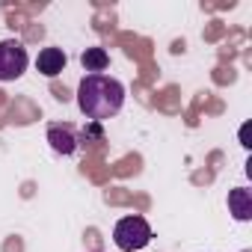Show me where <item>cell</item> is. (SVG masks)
Returning a JSON list of instances; mask_svg holds the SVG:
<instances>
[{"instance_id": "1", "label": "cell", "mask_w": 252, "mask_h": 252, "mask_svg": "<svg viewBox=\"0 0 252 252\" xmlns=\"http://www.w3.org/2000/svg\"><path fill=\"white\" fill-rule=\"evenodd\" d=\"M125 104V86L122 80L110 77V74H83L80 86H77V107L86 119L92 122H104L113 119Z\"/></svg>"}, {"instance_id": "2", "label": "cell", "mask_w": 252, "mask_h": 252, "mask_svg": "<svg viewBox=\"0 0 252 252\" xmlns=\"http://www.w3.org/2000/svg\"><path fill=\"white\" fill-rule=\"evenodd\" d=\"M152 240V225L146 217L134 214V217H122L113 228V243L122 249V252H137L143 246H149Z\"/></svg>"}, {"instance_id": "3", "label": "cell", "mask_w": 252, "mask_h": 252, "mask_svg": "<svg viewBox=\"0 0 252 252\" xmlns=\"http://www.w3.org/2000/svg\"><path fill=\"white\" fill-rule=\"evenodd\" d=\"M27 63H30L27 48L18 39H3L0 42V83L18 80L27 71Z\"/></svg>"}, {"instance_id": "4", "label": "cell", "mask_w": 252, "mask_h": 252, "mask_svg": "<svg viewBox=\"0 0 252 252\" xmlns=\"http://www.w3.org/2000/svg\"><path fill=\"white\" fill-rule=\"evenodd\" d=\"M48 143H51V149H54L57 155H63V158L74 155V149L80 146L74 125H68V122H63V125H48Z\"/></svg>"}, {"instance_id": "5", "label": "cell", "mask_w": 252, "mask_h": 252, "mask_svg": "<svg viewBox=\"0 0 252 252\" xmlns=\"http://www.w3.org/2000/svg\"><path fill=\"white\" fill-rule=\"evenodd\" d=\"M65 63H68V57H65L63 48H45V51H39V57H36V68H39V74H45V77H57V74L65 68Z\"/></svg>"}, {"instance_id": "6", "label": "cell", "mask_w": 252, "mask_h": 252, "mask_svg": "<svg viewBox=\"0 0 252 252\" xmlns=\"http://www.w3.org/2000/svg\"><path fill=\"white\" fill-rule=\"evenodd\" d=\"M228 214L237 222H249L252 220V193L246 187H234L228 193Z\"/></svg>"}, {"instance_id": "7", "label": "cell", "mask_w": 252, "mask_h": 252, "mask_svg": "<svg viewBox=\"0 0 252 252\" xmlns=\"http://www.w3.org/2000/svg\"><path fill=\"white\" fill-rule=\"evenodd\" d=\"M80 65L89 71V74H104V68L110 65V54L104 48H86L80 54Z\"/></svg>"}, {"instance_id": "8", "label": "cell", "mask_w": 252, "mask_h": 252, "mask_svg": "<svg viewBox=\"0 0 252 252\" xmlns=\"http://www.w3.org/2000/svg\"><path fill=\"white\" fill-rule=\"evenodd\" d=\"M243 252H252V249H243Z\"/></svg>"}]
</instances>
